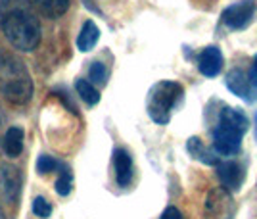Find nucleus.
<instances>
[{"instance_id":"obj_3","label":"nucleus","mask_w":257,"mask_h":219,"mask_svg":"<svg viewBox=\"0 0 257 219\" xmlns=\"http://www.w3.org/2000/svg\"><path fill=\"white\" fill-rule=\"evenodd\" d=\"M35 85L22 60L12 54H0V94L12 104H27L33 98Z\"/></svg>"},{"instance_id":"obj_18","label":"nucleus","mask_w":257,"mask_h":219,"mask_svg":"<svg viewBox=\"0 0 257 219\" xmlns=\"http://www.w3.org/2000/svg\"><path fill=\"white\" fill-rule=\"evenodd\" d=\"M62 165L64 164L58 162L56 158L48 156V154H43V156H39V160H37V171H39L41 175H46V173H52L56 169H60Z\"/></svg>"},{"instance_id":"obj_15","label":"nucleus","mask_w":257,"mask_h":219,"mask_svg":"<svg viewBox=\"0 0 257 219\" xmlns=\"http://www.w3.org/2000/svg\"><path fill=\"white\" fill-rule=\"evenodd\" d=\"M71 188H73V175H71L67 165H62L60 167V177L56 181V192L60 196H67L71 192Z\"/></svg>"},{"instance_id":"obj_1","label":"nucleus","mask_w":257,"mask_h":219,"mask_svg":"<svg viewBox=\"0 0 257 219\" xmlns=\"http://www.w3.org/2000/svg\"><path fill=\"white\" fill-rule=\"evenodd\" d=\"M0 29L22 52H33L41 44V23L29 0H0Z\"/></svg>"},{"instance_id":"obj_4","label":"nucleus","mask_w":257,"mask_h":219,"mask_svg":"<svg viewBox=\"0 0 257 219\" xmlns=\"http://www.w3.org/2000/svg\"><path fill=\"white\" fill-rule=\"evenodd\" d=\"M184 100V87L177 81H160L148 90L146 112L158 125H167Z\"/></svg>"},{"instance_id":"obj_17","label":"nucleus","mask_w":257,"mask_h":219,"mask_svg":"<svg viewBox=\"0 0 257 219\" xmlns=\"http://www.w3.org/2000/svg\"><path fill=\"white\" fill-rule=\"evenodd\" d=\"M88 79L94 87H102L107 83V67L102 62H92V66L88 69Z\"/></svg>"},{"instance_id":"obj_9","label":"nucleus","mask_w":257,"mask_h":219,"mask_svg":"<svg viewBox=\"0 0 257 219\" xmlns=\"http://www.w3.org/2000/svg\"><path fill=\"white\" fill-rule=\"evenodd\" d=\"M113 171H115V181L121 188H125L133 183L135 164H133V156L125 148H115L113 150Z\"/></svg>"},{"instance_id":"obj_10","label":"nucleus","mask_w":257,"mask_h":219,"mask_svg":"<svg viewBox=\"0 0 257 219\" xmlns=\"http://www.w3.org/2000/svg\"><path fill=\"white\" fill-rule=\"evenodd\" d=\"M186 150L194 160L202 162L204 165H217L221 162V158L213 152V148H207L200 137H190L186 141Z\"/></svg>"},{"instance_id":"obj_21","label":"nucleus","mask_w":257,"mask_h":219,"mask_svg":"<svg viewBox=\"0 0 257 219\" xmlns=\"http://www.w3.org/2000/svg\"><path fill=\"white\" fill-rule=\"evenodd\" d=\"M4 114H2V110H0V144H2V139H4Z\"/></svg>"},{"instance_id":"obj_6","label":"nucleus","mask_w":257,"mask_h":219,"mask_svg":"<svg viewBox=\"0 0 257 219\" xmlns=\"http://www.w3.org/2000/svg\"><path fill=\"white\" fill-rule=\"evenodd\" d=\"M234 200L223 186L209 190L204 202V219H234Z\"/></svg>"},{"instance_id":"obj_14","label":"nucleus","mask_w":257,"mask_h":219,"mask_svg":"<svg viewBox=\"0 0 257 219\" xmlns=\"http://www.w3.org/2000/svg\"><path fill=\"white\" fill-rule=\"evenodd\" d=\"M75 90L77 94L81 96V100L88 104V106H94L100 102V92H98V88L90 83V81H86V79H77L75 83Z\"/></svg>"},{"instance_id":"obj_11","label":"nucleus","mask_w":257,"mask_h":219,"mask_svg":"<svg viewBox=\"0 0 257 219\" xmlns=\"http://www.w3.org/2000/svg\"><path fill=\"white\" fill-rule=\"evenodd\" d=\"M29 4H33L43 16L50 20L62 18L69 8V0H29Z\"/></svg>"},{"instance_id":"obj_22","label":"nucleus","mask_w":257,"mask_h":219,"mask_svg":"<svg viewBox=\"0 0 257 219\" xmlns=\"http://www.w3.org/2000/svg\"><path fill=\"white\" fill-rule=\"evenodd\" d=\"M83 2H85V6H86V8H88V10H92V12H100V10H98V6H96V4H94V0H83Z\"/></svg>"},{"instance_id":"obj_2","label":"nucleus","mask_w":257,"mask_h":219,"mask_svg":"<svg viewBox=\"0 0 257 219\" xmlns=\"http://www.w3.org/2000/svg\"><path fill=\"white\" fill-rule=\"evenodd\" d=\"M223 110L217 112V120L211 129V139H213V152L221 156H236L242 148V139L247 133L249 120L242 112V108H232L221 104Z\"/></svg>"},{"instance_id":"obj_16","label":"nucleus","mask_w":257,"mask_h":219,"mask_svg":"<svg viewBox=\"0 0 257 219\" xmlns=\"http://www.w3.org/2000/svg\"><path fill=\"white\" fill-rule=\"evenodd\" d=\"M247 81V102H257V54L251 60V67L246 71Z\"/></svg>"},{"instance_id":"obj_12","label":"nucleus","mask_w":257,"mask_h":219,"mask_svg":"<svg viewBox=\"0 0 257 219\" xmlns=\"http://www.w3.org/2000/svg\"><path fill=\"white\" fill-rule=\"evenodd\" d=\"M98 39H100V29H98V25L92 20H86L83 23V27H81V33L77 37V48L81 50V52H88V50H92L94 46H96Z\"/></svg>"},{"instance_id":"obj_7","label":"nucleus","mask_w":257,"mask_h":219,"mask_svg":"<svg viewBox=\"0 0 257 219\" xmlns=\"http://www.w3.org/2000/svg\"><path fill=\"white\" fill-rule=\"evenodd\" d=\"M215 167H217V179L221 181V186L225 190L232 194V192H238L242 188L244 179H246V167L240 162L225 160V162H219Z\"/></svg>"},{"instance_id":"obj_8","label":"nucleus","mask_w":257,"mask_h":219,"mask_svg":"<svg viewBox=\"0 0 257 219\" xmlns=\"http://www.w3.org/2000/svg\"><path fill=\"white\" fill-rule=\"evenodd\" d=\"M223 64H225V58L219 46H205L204 50L198 54V69L200 73L207 79H213L223 71Z\"/></svg>"},{"instance_id":"obj_20","label":"nucleus","mask_w":257,"mask_h":219,"mask_svg":"<svg viewBox=\"0 0 257 219\" xmlns=\"http://www.w3.org/2000/svg\"><path fill=\"white\" fill-rule=\"evenodd\" d=\"M160 219H184V215L181 213V209H179V208L169 206V208L163 209V213L160 215Z\"/></svg>"},{"instance_id":"obj_24","label":"nucleus","mask_w":257,"mask_h":219,"mask_svg":"<svg viewBox=\"0 0 257 219\" xmlns=\"http://www.w3.org/2000/svg\"><path fill=\"white\" fill-rule=\"evenodd\" d=\"M0 219H6V217H4V211H2V208H0Z\"/></svg>"},{"instance_id":"obj_5","label":"nucleus","mask_w":257,"mask_h":219,"mask_svg":"<svg viewBox=\"0 0 257 219\" xmlns=\"http://www.w3.org/2000/svg\"><path fill=\"white\" fill-rule=\"evenodd\" d=\"M257 12L255 0H238L221 12V23L230 31H244L253 22Z\"/></svg>"},{"instance_id":"obj_19","label":"nucleus","mask_w":257,"mask_h":219,"mask_svg":"<svg viewBox=\"0 0 257 219\" xmlns=\"http://www.w3.org/2000/svg\"><path fill=\"white\" fill-rule=\"evenodd\" d=\"M31 209L37 217L46 219V217H50V213H52V204H50L44 196H37L35 200H33Z\"/></svg>"},{"instance_id":"obj_13","label":"nucleus","mask_w":257,"mask_h":219,"mask_svg":"<svg viewBox=\"0 0 257 219\" xmlns=\"http://www.w3.org/2000/svg\"><path fill=\"white\" fill-rule=\"evenodd\" d=\"M2 148H4V152L8 154L10 158H16V156L22 154V150H23V129L22 127H10L8 131L4 133Z\"/></svg>"},{"instance_id":"obj_23","label":"nucleus","mask_w":257,"mask_h":219,"mask_svg":"<svg viewBox=\"0 0 257 219\" xmlns=\"http://www.w3.org/2000/svg\"><path fill=\"white\" fill-rule=\"evenodd\" d=\"M255 139H257V112H255Z\"/></svg>"}]
</instances>
